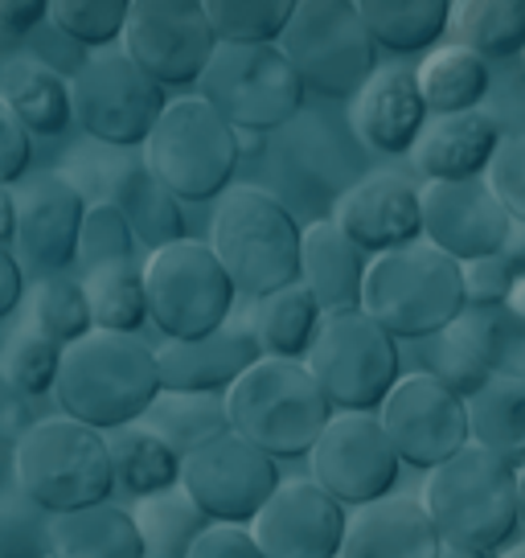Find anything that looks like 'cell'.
<instances>
[{
	"mask_svg": "<svg viewBox=\"0 0 525 558\" xmlns=\"http://www.w3.org/2000/svg\"><path fill=\"white\" fill-rule=\"evenodd\" d=\"M419 501L443 546L480 558L501 555L522 530V472L468 444L448 464L427 472Z\"/></svg>",
	"mask_w": 525,
	"mask_h": 558,
	"instance_id": "1",
	"label": "cell"
},
{
	"mask_svg": "<svg viewBox=\"0 0 525 558\" xmlns=\"http://www.w3.org/2000/svg\"><path fill=\"white\" fill-rule=\"evenodd\" d=\"M53 399L62 415L78 418L103 436L132 427L160 399L157 349L127 332H87L62 353Z\"/></svg>",
	"mask_w": 525,
	"mask_h": 558,
	"instance_id": "2",
	"label": "cell"
},
{
	"mask_svg": "<svg viewBox=\"0 0 525 558\" xmlns=\"http://www.w3.org/2000/svg\"><path fill=\"white\" fill-rule=\"evenodd\" d=\"M210 251L227 267L239 296L262 300L300 283L304 227L262 185H230L213 202Z\"/></svg>",
	"mask_w": 525,
	"mask_h": 558,
	"instance_id": "3",
	"label": "cell"
},
{
	"mask_svg": "<svg viewBox=\"0 0 525 558\" xmlns=\"http://www.w3.org/2000/svg\"><path fill=\"white\" fill-rule=\"evenodd\" d=\"M464 308V267L427 239L369 259L362 313L374 316L394 341L439 337Z\"/></svg>",
	"mask_w": 525,
	"mask_h": 558,
	"instance_id": "4",
	"label": "cell"
},
{
	"mask_svg": "<svg viewBox=\"0 0 525 558\" xmlns=\"http://www.w3.org/2000/svg\"><path fill=\"white\" fill-rule=\"evenodd\" d=\"M227 415L230 432L271 460H292L313 452L337 411L304 362L262 357L227 390Z\"/></svg>",
	"mask_w": 525,
	"mask_h": 558,
	"instance_id": "5",
	"label": "cell"
},
{
	"mask_svg": "<svg viewBox=\"0 0 525 558\" xmlns=\"http://www.w3.org/2000/svg\"><path fill=\"white\" fill-rule=\"evenodd\" d=\"M13 481L50 518L103 506L115 493L107 436L71 415L37 418L13 448Z\"/></svg>",
	"mask_w": 525,
	"mask_h": 558,
	"instance_id": "6",
	"label": "cell"
},
{
	"mask_svg": "<svg viewBox=\"0 0 525 558\" xmlns=\"http://www.w3.org/2000/svg\"><path fill=\"white\" fill-rule=\"evenodd\" d=\"M239 160H243L239 132L202 95L169 99L164 116L144 144V165L176 202L222 197L234 181Z\"/></svg>",
	"mask_w": 525,
	"mask_h": 558,
	"instance_id": "7",
	"label": "cell"
},
{
	"mask_svg": "<svg viewBox=\"0 0 525 558\" xmlns=\"http://www.w3.org/2000/svg\"><path fill=\"white\" fill-rule=\"evenodd\" d=\"M280 50L296 66L304 87L329 99H353L378 70V46L357 0H296Z\"/></svg>",
	"mask_w": 525,
	"mask_h": 558,
	"instance_id": "8",
	"label": "cell"
},
{
	"mask_svg": "<svg viewBox=\"0 0 525 558\" xmlns=\"http://www.w3.org/2000/svg\"><path fill=\"white\" fill-rule=\"evenodd\" d=\"M144 296H148V320L164 332V341H197L230 325L239 288L230 283L210 243L181 239L148 255Z\"/></svg>",
	"mask_w": 525,
	"mask_h": 558,
	"instance_id": "9",
	"label": "cell"
},
{
	"mask_svg": "<svg viewBox=\"0 0 525 558\" xmlns=\"http://www.w3.org/2000/svg\"><path fill=\"white\" fill-rule=\"evenodd\" d=\"M197 95L234 132H276L300 116L308 87L280 46H218Z\"/></svg>",
	"mask_w": 525,
	"mask_h": 558,
	"instance_id": "10",
	"label": "cell"
},
{
	"mask_svg": "<svg viewBox=\"0 0 525 558\" xmlns=\"http://www.w3.org/2000/svg\"><path fill=\"white\" fill-rule=\"evenodd\" d=\"M304 366L333 411H382L386 395L403 378L394 337L362 308L325 316Z\"/></svg>",
	"mask_w": 525,
	"mask_h": 558,
	"instance_id": "11",
	"label": "cell"
},
{
	"mask_svg": "<svg viewBox=\"0 0 525 558\" xmlns=\"http://www.w3.org/2000/svg\"><path fill=\"white\" fill-rule=\"evenodd\" d=\"M74 123L107 148H144L164 116V87L152 83L120 46L83 58L71 78Z\"/></svg>",
	"mask_w": 525,
	"mask_h": 558,
	"instance_id": "12",
	"label": "cell"
},
{
	"mask_svg": "<svg viewBox=\"0 0 525 558\" xmlns=\"http://www.w3.org/2000/svg\"><path fill=\"white\" fill-rule=\"evenodd\" d=\"M308 476L345 509H362L390 497L403 460L386 436L378 411H337L308 452Z\"/></svg>",
	"mask_w": 525,
	"mask_h": 558,
	"instance_id": "13",
	"label": "cell"
},
{
	"mask_svg": "<svg viewBox=\"0 0 525 558\" xmlns=\"http://www.w3.org/2000/svg\"><path fill=\"white\" fill-rule=\"evenodd\" d=\"M120 50L160 87H193L218 53L206 0H132Z\"/></svg>",
	"mask_w": 525,
	"mask_h": 558,
	"instance_id": "14",
	"label": "cell"
},
{
	"mask_svg": "<svg viewBox=\"0 0 525 558\" xmlns=\"http://www.w3.org/2000/svg\"><path fill=\"white\" fill-rule=\"evenodd\" d=\"M280 481V460L239 432H227L181 460V488L213 525H251Z\"/></svg>",
	"mask_w": 525,
	"mask_h": 558,
	"instance_id": "15",
	"label": "cell"
},
{
	"mask_svg": "<svg viewBox=\"0 0 525 558\" xmlns=\"http://www.w3.org/2000/svg\"><path fill=\"white\" fill-rule=\"evenodd\" d=\"M378 418H382L399 460L423 472H436L439 464H448L455 452H464L473 444L468 402L452 395L427 369L403 374L399 386L386 395Z\"/></svg>",
	"mask_w": 525,
	"mask_h": 558,
	"instance_id": "16",
	"label": "cell"
},
{
	"mask_svg": "<svg viewBox=\"0 0 525 558\" xmlns=\"http://www.w3.org/2000/svg\"><path fill=\"white\" fill-rule=\"evenodd\" d=\"M13 202H17V230H13L17 263L41 279L66 276V267L78 263V234L90 206L87 193L66 173L46 169L13 185Z\"/></svg>",
	"mask_w": 525,
	"mask_h": 558,
	"instance_id": "17",
	"label": "cell"
},
{
	"mask_svg": "<svg viewBox=\"0 0 525 558\" xmlns=\"http://www.w3.org/2000/svg\"><path fill=\"white\" fill-rule=\"evenodd\" d=\"M350 513L313 476H283L271 501L251 522L262 558H337Z\"/></svg>",
	"mask_w": 525,
	"mask_h": 558,
	"instance_id": "18",
	"label": "cell"
},
{
	"mask_svg": "<svg viewBox=\"0 0 525 558\" xmlns=\"http://www.w3.org/2000/svg\"><path fill=\"white\" fill-rule=\"evenodd\" d=\"M423 239L439 246L455 263L501 255L509 243L513 218L497 202L489 181H427L419 185Z\"/></svg>",
	"mask_w": 525,
	"mask_h": 558,
	"instance_id": "19",
	"label": "cell"
},
{
	"mask_svg": "<svg viewBox=\"0 0 525 558\" xmlns=\"http://www.w3.org/2000/svg\"><path fill=\"white\" fill-rule=\"evenodd\" d=\"M337 230L350 239L362 255L378 259L386 251H399L423 239V206L419 185L403 173H369L337 197L333 206Z\"/></svg>",
	"mask_w": 525,
	"mask_h": 558,
	"instance_id": "20",
	"label": "cell"
},
{
	"mask_svg": "<svg viewBox=\"0 0 525 558\" xmlns=\"http://www.w3.org/2000/svg\"><path fill=\"white\" fill-rule=\"evenodd\" d=\"M255 362H262V349L246 320H230L197 341H160L157 345L160 390L227 395Z\"/></svg>",
	"mask_w": 525,
	"mask_h": 558,
	"instance_id": "21",
	"label": "cell"
},
{
	"mask_svg": "<svg viewBox=\"0 0 525 558\" xmlns=\"http://www.w3.org/2000/svg\"><path fill=\"white\" fill-rule=\"evenodd\" d=\"M427 104L415 83V70L406 66H378L369 83L353 95L350 123L357 140L382 153V157H403L419 144L427 128Z\"/></svg>",
	"mask_w": 525,
	"mask_h": 558,
	"instance_id": "22",
	"label": "cell"
},
{
	"mask_svg": "<svg viewBox=\"0 0 525 558\" xmlns=\"http://www.w3.org/2000/svg\"><path fill=\"white\" fill-rule=\"evenodd\" d=\"M439 538L431 513L423 509L419 497H399L390 493L382 501L362 509H350L345 542L337 558H439Z\"/></svg>",
	"mask_w": 525,
	"mask_h": 558,
	"instance_id": "23",
	"label": "cell"
},
{
	"mask_svg": "<svg viewBox=\"0 0 525 558\" xmlns=\"http://www.w3.org/2000/svg\"><path fill=\"white\" fill-rule=\"evenodd\" d=\"M501 140L505 136L485 116V107L460 111V116H436L427 120L419 144L411 148V160L427 181H480L489 173Z\"/></svg>",
	"mask_w": 525,
	"mask_h": 558,
	"instance_id": "24",
	"label": "cell"
},
{
	"mask_svg": "<svg viewBox=\"0 0 525 558\" xmlns=\"http://www.w3.org/2000/svg\"><path fill=\"white\" fill-rule=\"evenodd\" d=\"M369 255L337 230L333 218H320L304 227V251H300V283L329 313H357L366 292Z\"/></svg>",
	"mask_w": 525,
	"mask_h": 558,
	"instance_id": "25",
	"label": "cell"
},
{
	"mask_svg": "<svg viewBox=\"0 0 525 558\" xmlns=\"http://www.w3.org/2000/svg\"><path fill=\"white\" fill-rule=\"evenodd\" d=\"M0 99L13 107V116L25 123L29 136L58 140L71 132V78L37 53H13L9 58V66L0 70Z\"/></svg>",
	"mask_w": 525,
	"mask_h": 558,
	"instance_id": "26",
	"label": "cell"
},
{
	"mask_svg": "<svg viewBox=\"0 0 525 558\" xmlns=\"http://www.w3.org/2000/svg\"><path fill=\"white\" fill-rule=\"evenodd\" d=\"M107 202L127 218L136 243L148 246V255L181 243V239H190V234H185L181 202L152 177V169L144 165V157L120 160V165L111 169V177H107Z\"/></svg>",
	"mask_w": 525,
	"mask_h": 558,
	"instance_id": "27",
	"label": "cell"
},
{
	"mask_svg": "<svg viewBox=\"0 0 525 558\" xmlns=\"http://www.w3.org/2000/svg\"><path fill=\"white\" fill-rule=\"evenodd\" d=\"M50 558H148L132 509L115 501L50 518Z\"/></svg>",
	"mask_w": 525,
	"mask_h": 558,
	"instance_id": "28",
	"label": "cell"
},
{
	"mask_svg": "<svg viewBox=\"0 0 525 558\" xmlns=\"http://www.w3.org/2000/svg\"><path fill=\"white\" fill-rule=\"evenodd\" d=\"M415 83L427 104V116H460V111H476L485 107L492 87V66L480 53L464 50V46H436V50L415 66Z\"/></svg>",
	"mask_w": 525,
	"mask_h": 558,
	"instance_id": "29",
	"label": "cell"
},
{
	"mask_svg": "<svg viewBox=\"0 0 525 558\" xmlns=\"http://www.w3.org/2000/svg\"><path fill=\"white\" fill-rule=\"evenodd\" d=\"M325 308L304 283H292L276 296L255 300V308L246 316V325L259 341L262 357H283V362H304L320 332Z\"/></svg>",
	"mask_w": 525,
	"mask_h": 558,
	"instance_id": "30",
	"label": "cell"
},
{
	"mask_svg": "<svg viewBox=\"0 0 525 558\" xmlns=\"http://www.w3.org/2000/svg\"><path fill=\"white\" fill-rule=\"evenodd\" d=\"M455 345H464L492 378H522L525 383V320L509 304L476 308L468 304L448 329Z\"/></svg>",
	"mask_w": 525,
	"mask_h": 558,
	"instance_id": "31",
	"label": "cell"
},
{
	"mask_svg": "<svg viewBox=\"0 0 525 558\" xmlns=\"http://www.w3.org/2000/svg\"><path fill=\"white\" fill-rule=\"evenodd\" d=\"M374 46L390 53L431 50L452 29V0H357Z\"/></svg>",
	"mask_w": 525,
	"mask_h": 558,
	"instance_id": "32",
	"label": "cell"
},
{
	"mask_svg": "<svg viewBox=\"0 0 525 558\" xmlns=\"http://www.w3.org/2000/svg\"><path fill=\"white\" fill-rule=\"evenodd\" d=\"M468 432L473 444L497 460L525 472V383L522 378H489V386L468 399Z\"/></svg>",
	"mask_w": 525,
	"mask_h": 558,
	"instance_id": "33",
	"label": "cell"
},
{
	"mask_svg": "<svg viewBox=\"0 0 525 558\" xmlns=\"http://www.w3.org/2000/svg\"><path fill=\"white\" fill-rule=\"evenodd\" d=\"M148 432H157L181 460L197 448L213 444L230 432L227 395H193V390H160V399L141 418Z\"/></svg>",
	"mask_w": 525,
	"mask_h": 558,
	"instance_id": "34",
	"label": "cell"
},
{
	"mask_svg": "<svg viewBox=\"0 0 525 558\" xmlns=\"http://www.w3.org/2000/svg\"><path fill=\"white\" fill-rule=\"evenodd\" d=\"M107 452H111V472L115 488L132 493L136 501L152 493H169L181 485V456L144 423L107 432Z\"/></svg>",
	"mask_w": 525,
	"mask_h": 558,
	"instance_id": "35",
	"label": "cell"
},
{
	"mask_svg": "<svg viewBox=\"0 0 525 558\" xmlns=\"http://www.w3.org/2000/svg\"><path fill=\"white\" fill-rule=\"evenodd\" d=\"M448 34L485 62L525 53V0H455Z\"/></svg>",
	"mask_w": 525,
	"mask_h": 558,
	"instance_id": "36",
	"label": "cell"
},
{
	"mask_svg": "<svg viewBox=\"0 0 525 558\" xmlns=\"http://www.w3.org/2000/svg\"><path fill=\"white\" fill-rule=\"evenodd\" d=\"M132 518L141 525V538L148 558H185L193 542L210 530V518L193 506V497L176 485L169 493H152L132 506Z\"/></svg>",
	"mask_w": 525,
	"mask_h": 558,
	"instance_id": "37",
	"label": "cell"
},
{
	"mask_svg": "<svg viewBox=\"0 0 525 558\" xmlns=\"http://www.w3.org/2000/svg\"><path fill=\"white\" fill-rule=\"evenodd\" d=\"M90 300V320L103 332L141 337L148 325V296H144V263H107L83 276Z\"/></svg>",
	"mask_w": 525,
	"mask_h": 558,
	"instance_id": "38",
	"label": "cell"
},
{
	"mask_svg": "<svg viewBox=\"0 0 525 558\" xmlns=\"http://www.w3.org/2000/svg\"><path fill=\"white\" fill-rule=\"evenodd\" d=\"M296 0H206L218 46H280Z\"/></svg>",
	"mask_w": 525,
	"mask_h": 558,
	"instance_id": "39",
	"label": "cell"
},
{
	"mask_svg": "<svg viewBox=\"0 0 525 558\" xmlns=\"http://www.w3.org/2000/svg\"><path fill=\"white\" fill-rule=\"evenodd\" d=\"M62 353L66 349L29 320V325H21V329H13L4 337V345H0V374L17 386L25 399H37V395L58 390Z\"/></svg>",
	"mask_w": 525,
	"mask_h": 558,
	"instance_id": "40",
	"label": "cell"
},
{
	"mask_svg": "<svg viewBox=\"0 0 525 558\" xmlns=\"http://www.w3.org/2000/svg\"><path fill=\"white\" fill-rule=\"evenodd\" d=\"M29 313H34L37 329L46 332V337H53L62 349L74 345V341H83L87 332H95L83 279H71V276L37 279L34 292H29Z\"/></svg>",
	"mask_w": 525,
	"mask_h": 558,
	"instance_id": "41",
	"label": "cell"
},
{
	"mask_svg": "<svg viewBox=\"0 0 525 558\" xmlns=\"http://www.w3.org/2000/svg\"><path fill=\"white\" fill-rule=\"evenodd\" d=\"M132 0H50V25L83 50H111L123 41Z\"/></svg>",
	"mask_w": 525,
	"mask_h": 558,
	"instance_id": "42",
	"label": "cell"
},
{
	"mask_svg": "<svg viewBox=\"0 0 525 558\" xmlns=\"http://www.w3.org/2000/svg\"><path fill=\"white\" fill-rule=\"evenodd\" d=\"M132 246H136V234L127 227V218L107 197H95L83 218V234H78L83 276L95 267H107V263H132Z\"/></svg>",
	"mask_w": 525,
	"mask_h": 558,
	"instance_id": "43",
	"label": "cell"
},
{
	"mask_svg": "<svg viewBox=\"0 0 525 558\" xmlns=\"http://www.w3.org/2000/svg\"><path fill=\"white\" fill-rule=\"evenodd\" d=\"M0 558H50V513L21 488L0 497Z\"/></svg>",
	"mask_w": 525,
	"mask_h": 558,
	"instance_id": "44",
	"label": "cell"
},
{
	"mask_svg": "<svg viewBox=\"0 0 525 558\" xmlns=\"http://www.w3.org/2000/svg\"><path fill=\"white\" fill-rule=\"evenodd\" d=\"M427 374L431 378H439V383L448 386L452 395H460V399L468 402L476 399L485 386H489V369L476 362L473 353L464 345H455L448 332H439V337H431V353H427Z\"/></svg>",
	"mask_w": 525,
	"mask_h": 558,
	"instance_id": "45",
	"label": "cell"
},
{
	"mask_svg": "<svg viewBox=\"0 0 525 558\" xmlns=\"http://www.w3.org/2000/svg\"><path fill=\"white\" fill-rule=\"evenodd\" d=\"M489 190L497 193V202L509 209L513 222H525V132L522 136H505L497 157H492L489 173Z\"/></svg>",
	"mask_w": 525,
	"mask_h": 558,
	"instance_id": "46",
	"label": "cell"
},
{
	"mask_svg": "<svg viewBox=\"0 0 525 558\" xmlns=\"http://www.w3.org/2000/svg\"><path fill=\"white\" fill-rule=\"evenodd\" d=\"M464 267V300L476 304V308H497V304H509V292H513V267L505 263V255H489V259H473L460 263Z\"/></svg>",
	"mask_w": 525,
	"mask_h": 558,
	"instance_id": "47",
	"label": "cell"
},
{
	"mask_svg": "<svg viewBox=\"0 0 525 558\" xmlns=\"http://www.w3.org/2000/svg\"><path fill=\"white\" fill-rule=\"evenodd\" d=\"M485 116L501 128V136H522L525 132V66L509 70V74H492Z\"/></svg>",
	"mask_w": 525,
	"mask_h": 558,
	"instance_id": "48",
	"label": "cell"
},
{
	"mask_svg": "<svg viewBox=\"0 0 525 558\" xmlns=\"http://www.w3.org/2000/svg\"><path fill=\"white\" fill-rule=\"evenodd\" d=\"M29 157H34V144H29V132L25 123L13 116V107L0 99V185H21L25 181V169H29Z\"/></svg>",
	"mask_w": 525,
	"mask_h": 558,
	"instance_id": "49",
	"label": "cell"
},
{
	"mask_svg": "<svg viewBox=\"0 0 525 558\" xmlns=\"http://www.w3.org/2000/svg\"><path fill=\"white\" fill-rule=\"evenodd\" d=\"M185 558H262V550L251 538V525H210Z\"/></svg>",
	"mask_w": 525,
	"mask_h": 558,
	"instance_id": "50",
	"label": "cell"
},
{
	"mask_svg": "<svg viewBox=\"0 0 525 558\" xmlns=\"http://www.w3.org/2000/svg\"><path fill=\"white\" fill-rule=\"evenodd\" d=\"M34 423L37 418H34V411H29V399L0 374V444H4V448H17L21 436H25Z\"/></svg>",
	"mask_w": 525,
	"mask_h": 558,
	"instance_id": "51",
	"label": "cell"
},
{
	"mask_svg": "<svg viewBox=\"0 0 525 558\" xmlns=\"http://www.w3.org/2000/svg\"><path fill=\"white\" fill-rule=\"evenodd\" d=\"M50 21V0H0V37H29Z\"/></svg>",
	"mask_w": 525,
	"mask_h": 558,
	"instance_id": "52",
	"label": "cell"
},
{
	"mask_svg": "<svg viewBox=\"0 0 525 558\" xmlns=\"http://www.w3.org/2000/svg\"><path fill=\"white\" fill-rule=\"evenodd\" d=\"M25 300V267L9 246H0V320L9 313H17V304Z\"/></svg>",
	"mask_w": 525,
	"mask_h": 558,
	"instance_id": "53",
	"label": "cell"
},
{
	"mask_svg": "<svg viewBox=\"0 0 525 558\" xmlns=\"http://www.w3.org/2000/svg\"><path fill=\"white\" fill-rule=\"evenodd\" d=\"M505 263L513 267V276L522 279L525 276V222H513V230H509V243H505Z\"/></svg>",
	"mask_w": 525,
	"mask_h": 558,
	"instance_id": "54",
	"label": "cell"
},
{
	"mask_svg": "<svg viewBox=\"0 0 525 558\" xmlns=\"http://www.w3.org/2000/svg\"><path fill=\"white\" fill-rule=\"evenodd\" d=\"M13 230H17V202L9 185H0V246L13 243Z\"/></svg>",
	"mask_w": 525,
	"mask_h": 558,
	"instance_id": "55",
	"label": "cell"
},
{
	"mask_svg": "<svg viewBox=\"0 0 525 558\" xmlns=\"http://www.w3.org/2000/svg\"><path fill=\"white\" fill-rule=\"evenodd\" d=\"M509 308H513V313L525 320V276L513 283V292H509Z\"/></svg>",
	"mask_w": 525,
	"mask_h": 558,
	"instance_id": "56",
	"label": "cell"
},
{
	"mask_svg": "<svg viewBox=\"0 0 525 558\" xmlns=\"http://www.w3.org/2000/svg\"><path fill=\"white\" fill-rule=\"evenodd\" d=\"M262 132H239V153H259Z\"/></svg>",
	"mask_w": 525,
	"mask_h": 558,
	"instance_id": "57",
	"label": "cell"
},
{
	"mask_svg": "<svg viewBox=\"0 0 525 558\" xmlns=\"http://www.w3.org/2000/svg\"><path fill=\"white\" fill-rule=\"evenodd\" d=\"M497 558H525V538H522V542H513V546H505V550H501Z\"/></svg>",
	"mask_w": 525,
	"mask_h": 558,
	"instance_id": "58",
	"label": "cell"
},
{
	"mask_svg": "<svg viewBox=\"0 0 525 558\" xmlns=\"http://www.w3.org/2000/svg\"><path fill=\"white\" fill-rule=\"evenodd\" d=\"M0 472H13V448L0 444Z\"/></svg>",
	"mask_w": 525,
	"mask_h": 558,
	"instance_id": "59",
	"label": "cell"
},
{
	"mask_svg": "<svg viewBox=\"0 0 525 558\" xmlns=\"http://www.w3.org/2000/svg\"><path fill=\"white\" fill-rule=\"evenodd\" d=\"M439 558H480V555H468V550H452V546H443V555Z\"/></svg>",
	"mask_w": 525,
	"mask_h": 558,
	"instance_id": "60",
	"label": "cell"
},
{
	"mask_svg": "<svg viewBox=\"0 0 525 558\" xmlns=\"http://www.w3.org/2000/svg\"><path fill=\"white\" fill-rule=\"evenodd\" d=\"M522 530H525V472H522Z\"/></svg>",
	"mask_w": 525,
	"mask_h": 558,
	"instance_id": "61",
	"label": "cell"
}]
</instances>
